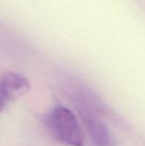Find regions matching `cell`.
<instances>
[{"label": "cell", "mask_w": 145, "mask_h": 146, "mask_svg": "<svg viewBox=\"0 0 145 146\" xmlns=\"http://www.w3.org/2000/svg\"><path fill=\"white\" fill-rule=\"evenodd\" d=\"M79 114L96 146H113L114 142L108 126L95 115L86 110H79Z\"/></svg>", "instance_id": "obj_3"}, {"label": "cell", "mask_w": 145, "mask_h": 146, "mask_svg": "<svg viewBox=\"0 0 145 146\" xmlns=\"http://www.w3.org/2000/svg\"><path fill=\"white\" fill-rule=\"evenodd\" d=\"M50 135L58 142L70 146H83L85 134L75 116L68 108L56 106L45 117Z\"/></svg>", "instance_id": "obj_1"}, {"label": "cell", "mask_w": 145, "mask_h": 146, "mask_svg": "<svg viewBox=\"0 0 145 146\" xmlns=\"http://www.w3.org/2000/svg\"><path fill=\"white\" fill-rule=\"evenodd\" d=\"M30 90L28 80L22 74L7 72L0 80V92L4 101L13 102L20 99Z\"/></svg>", "instance_id": "obj_2"}, {"label": "cell", "mask_w": 145, "mask_h": 146, "mask_svg": "<svg viewBox=\"0 0 145 146\" xmlns=\"http://www.w3.org/2000/svg\"><path fill=\"white\" fill-rule=\"evenodd\" d=\"M5 104H6V102H5L4 99L3 98V97H2V95H1V92H0V112L3 110Z\"/></svg>", "instance_id": "obj_4"}]
</instances>
